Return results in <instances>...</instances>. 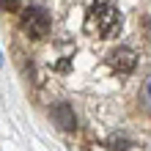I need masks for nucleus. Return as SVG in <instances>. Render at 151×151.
<instances>
[{"instance_id": "7ed1b4c3", "label": "nucleus", "mask_w": 151, "mask_h": 151, "mask_svg": "<svg viewBox=\"0 0 151 151\" xmlns=\"http://www.w3.org/2000/svg\"><path fill=\"white\" fill-rule=\"evenodd\" d=\"M107 63H110L113 72L129 74L132 69H135V63H137V55H135V50H132V47H115L110 55H107Z\"/></svg>"}, {"instance_id": "39448f33", "label": "nucleus", "mask_w": 151, "mask_h": 151, "mask_svg": "<svg viewBox=\"0 0 151 151\" xmlns=\"http://www.w3.org/2000/svg\"><path fill=\"white\" fill-rule=\"evenodd\" d=\"M140 107H143L146 113H151V80H146L143 91H140Z\"/></svg>"}, {"instance_id": "f257e3e1", "label": "nucleus", "mask_w": 151, "mask_h": 151, "mask_svg": "<svg viewBox=\"0 0 151 151\" xmlns=\"http://www.w3.org/2000/svg\"><path fill=\"white\" fill-rule=\"evenodd\" d=\"M121 11L113 0H96L85 14V30L96 39H113L121 33Z\"/></svg>"}, {"instance_id": "423d86ee", "label": "nucleus", "mask_w": 151, "mask_h": 151, "mask_svg": "<svg viewBox=\"0 0 151 151\" xmlns=\"http://www.w3.org/2000/svg\"><path fill=\"white\" fill-rule=\"evenodd\" d=\"M0 8L3 11H17L19 8V0H0Z\"/></svg>"}, {"instance_id": "20e7f679", "label": "nucleus", "mask_w": 151, "mask_h": 151, "mask_svg": "<svg viewBox=\"0 0 151 151\" xmlns=\"http://www.w3.org/2000/svg\"><path fill=\"white\" fill-rule=\"evenodd\" d=\"M52 121L58 124L63 132H72V129H77V118H74V110L69 107L66 102H58L55 107H52Z\"/></svg>"}, {"instance_id": "f03ea898", "label": "nucleus", "mask_w": 151, "mask_h": 151, "mask_svg": "<svg viewBox=\"0 0 151 151\" xmlns=\"http://www.w3.org/2000/svg\"><path fill=\"white\" fill-rule=\"evenodd\" d=\"M19 25H22V30L28 33L30 39H41V36L50 33L52 19H50V14L44 11L41 6H28L22 11V17H19Z\"/></svg>"}, {"instance_id": "0eeeda50", "label": "nucleus", "mask_w": 151, "mask_h": 151, "mask_svg": "<svg viewBox=\"0 0 151 151\" xmlns=\"http://www.w3.org/2000/svg\"><path fill=\"white\" fill-rule=\"evenodd\" d=\"M0 66H3V58H0Z\"/></svg>"}]
</instances>
